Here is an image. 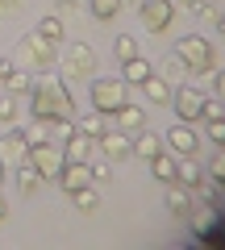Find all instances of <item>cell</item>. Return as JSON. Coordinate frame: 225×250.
<instances>
[{
	"label": "cell",
	"instance_id": "6da1fadb",
	"mask_svg": "<svg viewBox=\"0 0 225 250\" xmlns=\"http://www.w3.org/2000/svg\"><path fill=\"white\" fill-rule=\"evenodd\" d=\"M29 108H34V117H42V121L75 117V100H71V92H67V80L54 75V71H42V80L29 92Z\"/></svg>",
	"mask_w": 225,
	"mask_h": 250
},
{
	"label": "cell",
	"instance_id": "7a4b0ae2",
	"mask_svg": "<svg viewBox=\"0 0 225 250\" xmlns=\"http://www.w3.org/2000/svg\"><path fill=\"white\" fill-rule=\"evenodd\" d=\"M13 62H17V67H25V71H54V62H59V46L54 42H46L42 34H25L17 42V50H13Z\"/></svg>",
	"mask_w": 225,
	"mask_h": 250
},
{
	"label": "cell",
	"instance_id": "3957f363",
	"mask_svg": "<svg viewBox=\"0 0 225 250\" xmlns=\"http://www.w3.org/2000/svg\"><path fill=\"white\" fill-rule=\"evenodd\" d=\"M175 54H180V62L188 67V71H196V75L217 71V50H213V42H205L200 34L180 38V42H175Z\"/></svg>",
	"mask_w": 225,
	"mask_h": 250
},
{
	"label": "cell",
	"instance_id": "277c9868",
	"mask_svg": "<svg viewBox=\"0 0 225 250\" xmlns=\"http://www.w3.org/2000/svg\"><path fill=\"white\" fill-rule=\"evenodd\" d=\"M25 159L34 163V171L42 175V184H50V179H59V171H63L67 154H63V146L42 142V146H29V154H25Z\"/></svg>",
	"mask_w": 225,
	"mask_h": 250
},
{
	"label": "cell",
	"instance_id": "5b68a950",
	"mask_svg": "<svg viewBox=\"0 0 225 250\" xmlns=\"http://www.w3.org/2000/svg\"><path fill=\"white\" fill-rule=\"evenodd\" d=\"M88 75H96V50L88 42H75L63 54V80H88Z\"/></svg>",
	"mask_w": 225,
	"mask_h": 250
},
{
	"label": "cell",
	"instance_id": "8992f818",
	"mask_svg": "<svg viewBox=\"0 0 225 250\" xmlns=\"http://www.w3.org/2000/svg\"><path fill=\"white\" fill-rule=\"evenodd\" d=\"M88 96L96 113H113L117 104H125V80H92Z\"/></svg>",
	"mask_w": 225,
	"mask_h": 250
},
{
	"label": "cell",
	"instance_id": "52a82bcc",
	"mask_svg": "<svg viewBox=\"0 0 225 250\" xmlns=\"http://www.w3.org/2000/svg\"><path fill=\"white\" fill-rule=\"evenodd\" d=\"M205 92H200V88H192V83H184V88H180V83H175V92H171V104H175V117H180V121H192V125H196L200 121V113H205Z\"/></svg>",
	"mask_w": 225,
	"mask_h": 250
},
{
	"label": "cell",
	"instance_id": "ba28073f",
	"mask_svg": "<svg viewBox=\"0 0 225 250\" xmlns=\"http://www.w3.org/2000/svg\"><path fill=\"white\" fill-rule=\"evenodd\" d=\"M138 17H142L146 34H163V29L171 25V17H175V0H142Z\"/></svg>",
	"mask_w": 225,
	"mask_h": 250
},
{
	"label": "cell",
	"instance_id": "9c48e42d",
	"mask_svg": "<svg viewBox=\"0 0 225 250\" xmlns=\"http://www.w3.org/2000/svg\"><path fill=\"white\" fill-rule=\"evenodd\" d=\"M96 150L104 154L108 163H121L134 154V138H125V129H104V134L96 138Z\"/></svg>",
	"mask_w": 225,
	"mask_h": 250
},
{
	"label": "cell",
	"instance_id": "30bf717a",
	"mask_svg": "<svg viewBox=\"0 0 225 250\" xmlns=\"http://www.w3.org/2000/svg\"><path fill=\"white\" fill-rule=\"evenodd\" d=\"M167 146H171V154H196L200 150V134L192 121H175L171 129H167Z\"/></svg>",
	"mask_w": 225,
	"mask_h": 250
},
{
	"label": "cell",
	"instance_id": "8fae6325",
	"mask_svg": "<svg viewBox=\"0 0 225 250\" xmlns=\"http://www.w3.org/2000/svg\"><path fill=\"white\" fill-rule=\"evenodd\" d=\"M59 184H63L67 196H71V192H80V188H88V184H96V175H92V163H75V159H67L63 171H59Z\"/></svg>",
	"mask_w": 225,
	"mask_h": 250
},
{
	"label": "cell",
	"instance_id": "7c38bea8",
	"mask_svg": "<svg viewBox=\"0 0 225 250\" xmlns=\"http://www.w3.org/2000/svg\"><path fill=\"white\" fill-rule=\"evenodd\" d=\"M188 225H192V233H196L200 242H213L217 225H221V213H217L213 205H200V208H188Z\"/></svg>",
	"mask_w": 225,
	"mask_h": 250
},
{
	"label": "cell",
	"instance_id": "4fadbf2b",
	"mask_svg": "<svg viewBox=\"0 0 225 250\" xmlns=\"http://www.w3.org/2000/svg\"><path fill=\"white\" fill-rule=\"evenodd\" d=\"M113 129H125V134H138V129H146V108H138V104H117L113 108Z\"/></svg>",
	"mask_w": 225,
	"mask_h": 250
},
{
	"label": "cell",
	"instance_id": "5bb4252c",
	"mask_svg": "<svg viewBox=\"0 0 225 250\" xmlns=\"http://www.w3.org/2000/svg\"><path fill=\"white\" fill-rule=\"evenodd\" d=\"M0 83H4V92H13V96H21V92L34 88V80H29L25 67H17V62L0 59Z\"/></svg>",
	"mask_w": 225,
	"mask_h": 250
},
{
	"label": "cell",
	"instance_id": "9a60e30c",
	"mask_svg": "<svg viewBox=\"0 0 225 250\" xmlns=\"http://www.w3.org/2000/svg\"><path fill=\"white\" fill-rule=\"evenodd\" d=\"M142 92H146V100H150V104H171V92H175V83L167 80V75L150 71V75H146V83H142Z\"/></svg>",
	"mask_w": 225,
	"mask_h": 250
},
{
	"label": "cell",
	"instance_id": "2e32d148",
	"mask_svg": "<svg viewBox=\"0 0 225 250\" xmlns=\"http://www.w3.org/2000/svg\"><path fill=\"white\" fill-rule=\"evenodd\" d=\"M163 200H167V208H171L175 217H188V208H192V188H188V184H175V179H171Z\"/></svg>",
	"mask_w": 225,
	"mask_h": 250
},
{
	"label": "cell",
	"instance_id": "e0dca14e",
	"mask_svg": "<svg viewBox=\"0 0 225 250\" xmlns=\"http://www.w3.org/2000/svg\"><path fill=\"white\" fill-rule=\"evenodd\" d=\"M92 150H96V138L80 134V129H75V134L63 142V154H67V159H75V163H88V159H92Z\"/></svg>",
	"mask_w": 225,
	"mask_h": 250
},
{
	"label": "cell",
	"instance_id": "ac0fdd59",
	"mask_svg": "<svg viewBox=\"0 0 225 250\" xmlns=\"http://www.w3.org/2000/svg\"><path fill=\"white\" fill-rule=\"evenodd\" d=\"M200 179H205V171H200L196 154H180V163H175V184H188V188H196Z\"/></svg>",
	"mask_w": 225,
	"mask_h": 250
},
{
	"label": "cell",
	"instance_id": "d6986e66",
	"mask_svg": "<svg viewBox=\"0 0 225 250\" xmlns=\"http://www.w3.org/2000/svg\"><path fill=\"white\" fill-rule=\"evenodd\" d=\"M75 129H80V134H88V138H100L104 129H113V117H108V113H96V108H92L88 117H80V121H75Z\"/></svg>",
	"mask_w": 225,
	"mask_h": 250
},
{
	"label": "cell",
	"instance_id": "ffe728a7",
	"mask_svg": "<svg viewBox=\"0 0 225 250\" xmlns=\"http://www.w3.org/2000/svg\"><path fill=\"white\" fill-rule=\"evenodd\" d=\"M150 71H154V67L142 59V54H134L129 62H121V80H125V83H138V88L146 83V75H150Z\"/></svg>",
	"mask_w": 225,
	"mask_h": 250
},
{
	"label": "cell",
	"instance_id": "44dd1931",
	"mask_svg": "<svg viewBox=\"0 0 225 250\" xmlns=\"http://www.w3.org/2000/svg\"><path fill=\"white\" fill-rule=\"evenodd\" d=\"M175 163H180V154H171V150H159V154L150 159V171H154V179L171 184V179H175Z\"/></svg>",
	"mask_w": 225,
	"mask_h": 250
},
{
	"label": "cell",
	"instance_id": "7402d4cb",
	"mask_svg": "<svg viewBox=\"0 0 225 250\" xmlns=\"http://www.w3.org/2000/svg\"><path fill=\"white\" fill-rule=\"evenodd\" d=\"M17 159V154H29V142H25V129H9V134L0 138V159Z\"/></svg>",
	"mask_w": 225,
	"mask_h": 250
},
{
	"label": "cell",
	"instance_id": "603a6c76",
	"mask_svg": "<svg viewBox=\"0 0 225 250\" xmlns=\"http://www.w3.org/2000/svg\"><path fill=\"white\" fill-rule=\"evenodd\" d=\"M159 150H163V138H159V134H150V129H138V138H134V154H142V159H154Z\"/></svg>",
	"mask_w": 225,
	"mask_h": 250
},
{
	"label": "cell",
	"instance_id": "cb8c5ba5",
	"mask_svg": "<svg viewBox=\"0 0 225 250\" xmlns=\"http://www.w3.org/2000/svg\"><path fill=\"white\" fill-rule=\"evenodd\" d=\"M113 54H117L121 62H129L134 54H142V46H138L134 34H117V42H113Z\"/></svg>",
	"mask_w": 225,
	"mask_h": 250
},
{
	"label": "cell",
	"instance_id": "d4e9b609",
	"mask_svg": "<svg viewBox=\"0 0 225 250\" xmlns=\"http://www.w3.org/2000/svg\"><path fill=\"white\" fill-rule=\"evenodd\" d=\"M38 34H42L46 42L59 46V42H63V17H42V21H38Z\"/></svg>",
	"mask_w": 225,
	"mask_h": 250
},
{
	"label": "cell",
	"instance_id": "484cf974",
	"mask_svg": "<svg viewBox=\"0 0 225 250\" xmlns=\"http://www.w3.org/2000/svg\"><path fill=\"white\" fill-rule=\"evenodd\" d=\"M25 142H29V146H42V142H50V121L34 117V125H25Z\"/></svg>",
	"mask_w": 225,
	"mask_h": 250
},
{
	"label": "cell",
	"instance_id": "4316f807",
	"mask_svg": "<svg viewBox=\"0 0 225 250\" xmlns=\"http://www.w3.org/2000/svg\"><path fill=\"white\" fill-rule=\"evenodd\" d=\"M88 9L96 21H108V17H117L121 13V0H88Z\"/></svg>",
	"mask_w": 225,
	"mask_h": 250
},
{
	"label": "cell",
	"instance_id": "83f0119b",
	"mask_svg": "<svg viewBox=\"0 0 225 250\" xmlns=\"http://www.w3.org/2000/svg\"><path fill=\"white\" fill-rule=\"evenodd\" d=\"M17 184H21V192H34V188L38 184H42V175H38V171H34V163H21V167H17Z\"/></svg>",
	"mask_w": 225,
	"mask_h": 250
},
{
	"label": "cell",
	"instance_id": "f1b7e54d",
	"mask_svg": "<svg viewBox=\"0 0 225 250\" xmlns=\"http://www.w3.org/2000/svg\"><path fill=\"white\" fill-rule=\"evenodd\" d=\"M71 200H75V208H80V213H92V208H96V184H88V188H80V192H71Z\"/></svg>",
	"mask_w": 225,
	"mask_h": 250
},
{
	"label": "cell",
	"instance_id": "f546056e",
	"mask_svg": "<svg viewBox=\"0 0 225 250\" xmlns=\"http://www.w3.org/2000/svg\"><path fill=\"white\" fill-rule=\"evenodd\" d=\"M159 75H167V80H171V83H180L184 75H188V67H184V62H180V54H171V59H167V67H163Z\"/></svg>",
	"mask_w": 225,
	"mask_h": 250
},
{
	"label": "cell",
	"instance_id": "4dcf8cb0",
	"mask_svg": "<svg viewBox=\"0 0 225 250\" xmlns=\"http://www.w3.org/2000/svg\"><path fill=\"white\" fill-rule=\"evenodd\" d=\"M13 117H17V96L0 92V121H13Z\"/></svg>",
	"mask_w": 225,
	"mask_h": 250
},
{
	"label": "cell",
	"instance_id": "1f68e13d",
	"mask_svg": "<svg viewBox=\"0 0 225 250\" xmlns=\"http://www.w3.org/2000/svg\"><path fill=\"white\" fill-rule=\"evenodd\" d=\"M208 125V138H213L217 146H225V117H213V121H205Z\"/></svg>",
	"mask_w": 225,
	"mask_h": 250
},
{
	"label": "cell",
	"instance_id": "d6a6232c",
	"mask_svg": "<svg viewBox=\"0 0 225 250\" xmlns=\"http://www.w3.org/2000/svg\"><path fill=\"white\" fill-rule=\"evenodd\" d=\"M213 117H225V100H205V113H200V121H213Z\"/></svg>",
	"mask_w": 225,
	"mask_h": 250
},
{
	"label": "cell",
	"instance_id": "836d02e7",
	"mask_svg": "<svg viewBox=\"0 0 225 250\" xmlns=\"http://www.w3.org/2000/svg\"><path fill=\"white\" fill-rule=\"evenodd\" d=\"M213 184H225V146H217L213 154Z\"/></svg>",
	"mask_w": 225,
	"mask_h": 250
},
{
	"label": "cell",
	"instance_id": "e575fe53",
	"mask_svg": "<svg viewBox=\"0 0 225 250\" xmlns=\"http://www.w3.org/2000/svg\"><path fill=\"white\" fill-rule=\"evenodd\" d=\"M75 9H80V0H59V4H54L59 17H67V13H75Z\"/></svg>",
	"mask_w": 225,
	"mask_h": 250
},
{
	"label": "cell",
	"instance_id": "d590c367",
	"mask_svg": "<svg viewBox=\"0 0 225 250\" xmlns=\"http://www.w3.org/2000/svg\"><path fill=\"white\" fill-rule=\"evenodd\" d=\"M217 100H225V71H217Z\"/></svg>",
	"mask_w": 225,
	"mask_h": 250
},
{
	"label": "cell",
	"instance_id": "8d00e7d4",
	"mask_svg": "<svg viewBox=\"0 0 225 250\" xmlns=\"http://www.w3.org/2000/svg\"><path fill=\"white\" fill-rule=\"evenodd\" d=\"M17 4H21V0H0V9H4V13H13Z\"/></svg>",
	"mask_w": 225,
	"mask_h": 250
},
{
	"label": "cell",
	"instance_id": "74e56055",
	"mask_svg": "<svg viewBox=\"0 0 225 250\" xmlns=\"http://www.w3.org/2000/svg\"><path fill=\"white\" fill-rule=\"evenodd\" d=\"M217 29H221V38H225V13H217Z\"/></svg>",
	"mask_w": 225,
	"mask_h": 250
},
{
	"label": "cell",
	"instance_id": "f35d334b",
	"mask_svg": "<svg viewBox=\"0 0 225 250\" xmlns=\"http://www.w3.org/2000/svg\"><path fill=\"white\" fill-rule=\"evenodd\" d=\"M125 4L129 9H142V0H121V9H125Z\"/></svg>",
	"mask_w": 225,
	"mask_h": 250
},
{
	"label": "cell",
	"instance_id": "ab89813d",
	"mask_svg": "<svg viewBox=\"0 0 225 250\" xmlns=\"http://www.w3.org/2000/svg\"><path fill=\"white\" fill-rule=\"evenodd\" d=\"M192 4H196V0H175V9H192Z\"/></svg>",
	"mask_w": 225,
	"mask_h": 250
},
{
	"label": "cell",
	"instance_id": "60d3db41",
	"mask_svg": "<svg viewBox=\"0 0 225 250\" xmlns=\"http://www.w3.org/2000/svg\"><path fill=\"white\" fill-rule=\"evenodd\" d=\"M4 171H9V167H4V159H0V184H4Z\"/></svg>",
	"mask_w": 225,
	"mask_h": 250
},
{
	"label": "cell",
	"instance_id": "b9f144b4",
	"mask_svg": "<svg viewBox=\"0 0 225 250\" xmlns=\"http://www.w3.org/2000/svg\"><path fill=\"white\" fill-rule=\"evenodd\" d=\"M4 213H9V205H4V196H0V217H4Z\"/></svg>",
	"mask_w": 225,
	"mask_h": 250
}]
</instances>
